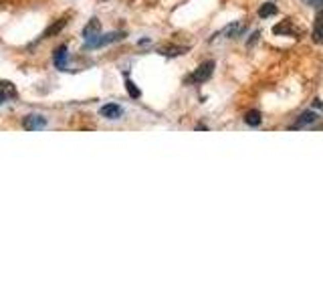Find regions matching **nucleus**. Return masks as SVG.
<instances>
[{
  "label": "nucleus",
  "mask_w": 323,
  "mask_h": 303,
  "mask_svg": "<svg viewBox=\"0 0 323 303\" xmlns=\"http://www.w3.org/2000/svg\"><path fill=\"white\" fill-rule=\"evenodd\" d=\"M212 73H214V61H206V63H202L200 67L196 69L186 81L188 83H204V81H208L212 77Z\"/></svg>",
  "instance_id": "f257e3e1"
},
{
  "label": "nucleus",
  "mask_w": 323,
  "mask_h": 303,
  "mask_svg": "<svg viewBox=\"0 0 323 303\" xmlns=\"http://www.w3.org/2000/svg\"><path fill=\"white\" fill-rule=\"evenodd\" d=\"M99 34H101V23H99L97 18H91V21L87 23V27L83 29V36H85V45H83V47H85V49H91Z\"/></svg>",
  "instance_id": "f03ea898"
},
{
  "label": "nucleus",
  "mask_w": 323,
  "mask_h": 303,
  "mask_svg": "<svg viewBox=\"0 0 323 303\" xmlns=\"http://www.w3.org/2000/svg\"><path fill=\"white\" fill-rule=\"evenodd\" d=\"M124 38H126V33H119V31H115V33H107V34H99L91 49H99V47H105V45H111V43H117V41H124Z\"/></svg>",
  "instance_id": "7ed1b4c3"
},
{
  "label": "nucleus",
  "mask_w": 323,
  "mask_h": 303,
  "mask_svg": "<svg viewBox=\"0 0 323 303\" xmlns=\"http://www.w3.org/2000/svg\"><path fill=\"white\" fill-rule=\"evenodd\" d=\"M245 29H247V27H245L243 23H232V25H228L226 29H223L220 33L214 34V38H220V36H223V38H236V36H240V34L245 33Z\"/></svg>",
  "instance_id": "20e7f679"
},
{
  "label": "nucleus",
  "mask_w": 323,
  "mask_h": 303,
  "mask_svg": "<svg viewBox=\"0 0 323 303\" xmlns=\"http://www.w3.org/2000/svg\"><path fill=\"white\" fill-rule=\"evenodd\" d=\"M45 126H47V119H45L43 115H36V113L27 115V117L23 119V128H25V130H29V132H34V130H43Z\"/></svg>",
  "instance_id": "39448f33"
},
{
  "label": "nucleus",
  "mask_w": 323,
  "mask_h": 303,
  "mask_svg": "<svg viewBox=\"0 0 323 303\" xmlns=\"http://www.w3.org/2000/svg\"><path fill=\"white\" fill-rule=\"evenodd\" d=\"M99 113H101V117H107V119H119L122 113H124V109L117 103H107V105H103L99 109Z\"/></svg>",
  "instance_id": "423d86ee"
},
{
  "label": "nucleus",
  "mask_w": 323,
  "mask_h": 303,
  "mask_svg": "<svg viewBox=\"0 0 323 303\" xmlns=\"http://www.w3.org/2000/svg\"><path fill=\"white\" fill-rule=\"evenodd\" d=\"M273 33L275 34H285V36H297L299 34V29L293 25V21L287 18L283 23H279L277 27H273Z\"/></svg>",
  "instance_id": "0eeeda50"
},
{
  "label": "nucleus",
  "mask_w": 323,
  "mask_h": 303,
  "mask_svg": "<svg viewBox=\"0 0 323 303\" xmlns=\"http://www.w3.org/2000/svg\"><path fill=\"white\" fill-rule=\"evenodd\" d=\"M315 122H317V113H313V111H305V113L299 115V119H297L291 128H293V130H299V128L311 126V124H315Z\"/></svg>",
  "instance_id": "6e6552de"
},
{
  "label": "nucleus",
  "mask_w": 323,
  "mask_h": 303,
  "mask_svg": "<svg viewBox=\"0 0 323 303\" xmlns=\"http://www.w3.org/2000/svg\"><path fill=\"white\" fill-rule=\"evenodd\" d=\"M311 38H313V43H317V45H323V10L317 14V18H315V25H313V33H311Z\"/></svg>",
  "instance_id": "1a4fd4ad"
},
{
  "label": "nucleus",
  "mask_w": 323,
  "mask_h": 303,
  "mask_svg": "<svg viewBox=\"0 0 323 303\" xmlns=\"http://www.w3.org/2000/svg\"><path fill=\"white\" fill-rule=\"evenodd\" d=\"M53 61H55V67L65 71L67 69V47L61 45L57 51H55V57H53Z\"/></svg>",
  "instance_id": "9d476101"
},
{
  "label": "nucleus",
  "mask_w": 323,
  "mask_h": 303,
  "mask_svg": "<svg viewBox=\"0 0 323 303\" xmlns=\"http://www.w3.org/2000/svg\"><path fill=\"white\" fill-rule=\"evenodd\" d=\"M14 93H16V89H14L12 83H8V81H0V105L8 99V97H12Z\"/></svg>",
  "instance_id": "9b49d317"
},
{
  "label": "nucleus",
  "mask_w": 323,
  "mask_h": 303,
  "mask_svg": "<svg viewBox=\"0 0 323 303\" xmlns=\"http://www.w3.org/2000/svg\"><path fill=\"white\" fill-rule=\"evenodd\" d=\"M186 51H188V47H176V45H172V47H164L162 55H166V57H178V55H184Z\"/></svg>",
  "instance_id": "f8f14e48"
},
{
  "label": "nucleus",
  "mask_w": 323,
  "mask_h": 303,
  "mask_svg": "<svg viewBox=\"0 0 323 303\" xmlns=\"http://www.w3.org/2000/svg\"><path fill=\"white\" fill-rule=\"evenodd\" d=\"M65 25H67V21H65V18H63V21H57L55 25H51V27H49V29L43 33V38H51L53 34L61 33V31L65 29Z\"/></svg>",
  "instance_id": "ddd939ff"
},
{
  "label": "nucleus",
  "mask_w": 323,
  "mask_h": 303,
  "mask_svg": "<svg viewBox=\"0 0 323 303\" xmlns=\"http://www.w3.org/2000/svg\"><path fill=\"white\" fill-rule=\"evenodd\" d=\"M245 122H247L249 126H258V124L263 122V117H260V111H257V109H251V111L245 115Z\"/></svg>",
  "instance_id": "4468645a"
},
{
  "label": "nucleus",
  "mask_w": 323,
  "mask_h": 303,
  "mask_svg": "<svg viewBox=\"0 0 323 303\" xmlns=\"http://www.w3.org/2000/svg\"><path fill=\"white\" fill-rule=\"evenodd\" d=\"M271 14H277V6H275V4L267 2V4H263V6L258 8V16H260V18H267V16H271Z\"/></svg>",
  "instance_id": "2eb2a0df"
},
{
  "label": "nucleus",
  "mask_w": 323,
  "mask_h": 303,
  "mask_svg": "<svg viewBox=\"0 0 323 303\" xmlns=\"http://www.w3.org/2000/svg\"><path fill=\"white\" fill-rule=\"evenodd\" d=\"M126 89H128V93H129V97H131V99H137V97L142 95V91L135 87V83H133L129 77L126 79Z\"/></svg>",
  "instance_id": "dca6fc26"
},
{
  "label": "nucleus",
  "mask_w": 323,
  "mask_h": 303,
  "mask_svg": "<svg viewBox=\"0 0 323 303\" xmlns=\"http://www.w3.org/2000/svg\"><path fill=\"white\" fill-rule=\"evenodd\" d=\"M309 4H311L313 8H317L319 12L323 10V0H309Z\"/></svg>",
  "instance_id": "f3484780"
}]
</instances>
